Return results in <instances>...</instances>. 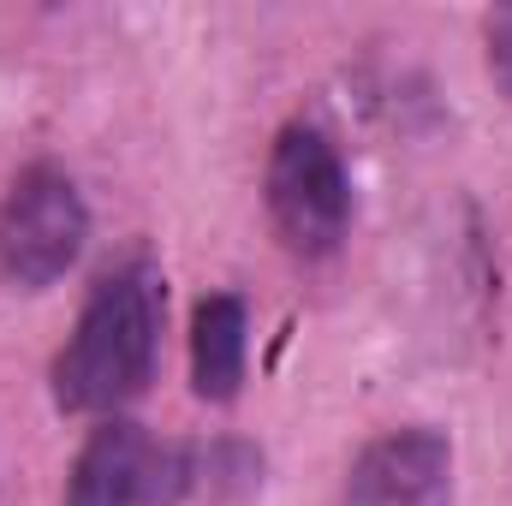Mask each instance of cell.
I'll return each instance as SVG.
<instances>
[{
    "mask_svg": "<svg viewBox=\"0 0 512 506\" xmlns=\"http://www.w3.org/2000/svg\"><path fill=\"white\" fill-rule=\"evenodd\" d=\"M340 506H453V441L429 423L364 441Z\"/></svg>",
    "mask_w": 512,
    "mask_h": 506,
    "instance_id": "obj_5",
    "label": "cell"
},
{
    "mask_svg": "<svg viewBox=\"0 0 512 506\" xmlns=\"http://www.w3.org/2000/svg\"><path fill=\"white\" fill-rule=\"evenodd\" d=\"M489 72H495V84L512 96V6H501V12H489Z\"/></svg>",
    "mask_w": 512,
    "mask_h": 506,
    "instance_id": "obj_7",
    "label": "cell"
},
{
    "mask_svg": "<svg viewBox=\"0 0 512 506\" xmlns=\"http://www.w3.org/2000/svg\"><path fill=\"white\" fill-rule=\"evenodd\" d=\"M209 495V447L155 441L131 417H102L66 477V506H185Z\"/></svg>",
    "mask_w": 512,
    "mask_h": 506,
    "instance_id": "obj_3",
    "label": "cell"
},
{
    "mask_svg": "<svg viewBox=\"0 0 512 506\" xmlns=\"http://www.w3.org/2000/svg\"><path fill=\"white\" fill-rule=\"evenodd\" d=\"M251 358V310L239 292H209L191 310V393L203 405H233Z\"/></svg>",
    "mask_w": 512,
    "mask_h": 506,
    "instance_id": "obj_6",
    "label": "cell"
},
{
    "mask_svg": "<svg viewBox=\"0 0 512 506\" xmlns=\"http://www.w3.org/2000/svg\"><path fill=\"white\" fill-rule=\"evenodd\" d=\"M268 221L298 262H328L352 233V173L340 143L316 120H286L268 149Z\"/></svg>",
    "mask_w": 512,
    "mask_h": 506,
    "instance_id": "obj_2",
    "label": "cell"
},
{
    "mask_svg": "<svg viewBox=\"0 0 512 506\" xmlns=\"http://www.w3.org/2000/svg\"><path fill=\"white\" fill-rule=\"evenodd\" d=\"M161 328H167V280L149 256H131L108 268L66 346L54 352L48 393L72 417H120L131 399L155 381L161 364Z\"/></svg>",
    "mask_w": 512,
    "mask_h": 506,
    "instance_id": "obj_1",
    "label": "cell"
},
{
    "mask_svg": "<svg viewBox=\"0 0 512 506\" xmlns=\"http://www.w3.org/2000/svg\"><path fill=\"white\" fill-rule=\"evenodd\" d=\"M90 239L84 191L66 167L36 161L0 197V280L18 292H48L72 274Z\"/></svg>",
    "mask_w": 512,
    "mask_h": 506,
    "instance_id": "obj_4",
    "label": "cell"
}]
</instances>
